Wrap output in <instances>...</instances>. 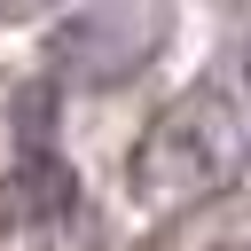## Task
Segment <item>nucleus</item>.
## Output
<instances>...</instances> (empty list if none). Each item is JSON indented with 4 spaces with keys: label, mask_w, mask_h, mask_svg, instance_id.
<instances>
[{
    "label": "nucleus",
    "mask_w": 251,
    "mask_h": 251,
    "mask_svg": "<svg viewBox=\"0 0 251 251\" xmlns=\"http://www.w3.org/2000/svg\"><path fill=\"white\" fill-rule=\"evenodd\" d=\"M212 251H251V235H227V243H212Z\"/></svg>",
    "instance_id": "4"
},
{
    "label": "nucleus",
    "mask_w": 251,
    "mask_h": 251,
    "mask_svg": "<svg viewBox=\"0 0 251 251\" xmlns=\"http://www.w3.org/2000/svg\"><path fill=\"white\" fill-rule=\"evenodd\" d=\"M243 86H251V39H243Z\"/></svg>",
    "instance_id": "5"
},
{
    "label": "nucleus",
    "mask_w": 251,
    "mask_h": 251,
    "mask_svg": "<svg viewBox=\"0 0 251 251\" xmlns=\"http://www.w3.org/2000/svg\"><path fill=\"white\" fill-rule=\"evenodd\" d=\"M71 212H78V173H71L55 149L8 141V149H0V243L39 235V227H63Z\"/></svg>",
    "instance_id": "3"
},
{
    "label": "nucleus",
    "mask_w": 251,
    "mask_h": 251,
    "mask_svg": "<svg viewBox=\"0 0 251 251\" xmlns=\"http://www.w3.org/2000/svg\"><path fill=\"white\" fill-rule=\"evenodd\" d=\"M165 31H173L165 8H78V16L55 24V71L71 86L110 94V86H126V78H141L157 63Z\"/></svg>",
    "instance_id": "2"
},
{
    "label": "nucleus",
    "mask_w": 251,
    "mask_h": 251,
    "mask_svg": "<svg viewBox=\"0 0 251 251\" xmlns=\"http://www.w3.org/2000/svg\"><path fill=\"white\" fill-rule=\"evenodd\" d=\"M251 165V118L227 86H188L157 110V126L133 141V204L149 212H180L204 204L220 188H235Z\"/></svg>",
    "instance_id": "1"
}]
</instances>
